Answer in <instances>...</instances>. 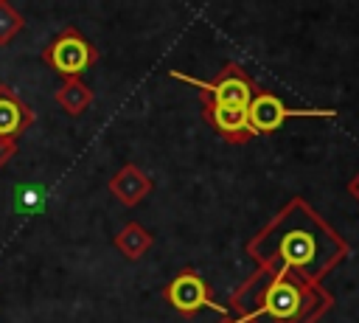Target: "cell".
<instances>
[{"label":"cell","mask_w":359,"mask_h":323,"mask_svg":"<svg viewBox=\"0 0 359 323\" xmlns=\"http://www.w3.org/2000/svg\"><path fill=\"white\" fill-rule=\"evenodd\" d=\"M98 59V51L76 31V28H62L42 51V62L62 73L65 79H79L81 70H87Z\"/></svg>","instance_id":"1"},{"label":"cell","mask_w":359,"mask_h":323,"mask_svg":"<svg viewBox=\"0 0 359 323\" xmlns=\"http://www.w3.org/2000/svg\"><path fill=\"white\" fill-rule=\"evenodd\" d=\"M171 76L182 79V81H191V84H199L202 90H208V93L213 95V104H222V107H241V110H247L250 101H252L250 81H247V79L238 73V67H233V65H230L227 73H222V79L213 81V84H202V81L188 79V76H180V73H171Z\"/></svg>","instance_id":"2"},{"label":"cell","mask_w":359,"mask_h":323,"mask_svg":"<svg viewBox=\"0 0 359 323\" xmlns=\"http://www.w3.org/2000/svg\"><path fill=\"white\" fill-rule=\"evenodd\" d=\"M165 298H168L171 306L180 309L182 315H194V312L202 309V306H210V309H216L219 315H227V309L216 306V303L208 298V286H205V281L196 278L194 272H182V275H177V278L168 284Z\"/></svg>","instance_id":"3"},{"label":"cell","mask_w":359,"mask_h":323,"mask_svg":"<svg viewBox=\"0 0 359 323\" xmlns=\"http://www.w3.org/2000/svg\"><path fill=\"white\" fill-rule=\"evenodd\" d=\"M34 124L31 107L11 90V84L0 81V138L17 140Z\"/></svg>","instance_id":"4"},{"label":"cell","mask_w":359,"mask_h":323,"mask_svg":"<svg viewBox=\"0 0 359 323\" xmlns=\"http://www.w3.org/2000/svg\"><path fill=\"white\" fill-rule=\"evenodd\" d=\"M283 118H289V110L269 93H261L250 101L247 107V121L255 132H269V129H278L283 124Z\"/></svg>","instance_id":"5"},{"label":"cell","mask_w":359,"mask_h":323,"mask_svg":"<svg viewBox=\"0 0 359 323\" xmlns=\"http://www.w3.org/2000/svg\"><path fill=\"white\" fill-rule=\"evenodd\" d=\"M151 188V180L137 169V166H123L112 180H109V191L123 202V205H137Z\"/></svg>","instance_id":"6"},{"label":"cell","mask_w":359,"mask_h":323,"mask_svg":"<svg viewBox=\"0 0 359 323\" xmlns=\"http://www.w3.org/2000/svg\"><path fill=\"white\" fill-rule=\"evenodd\" d=\"M210 121L227 135V138H252L255 129L247 121V110L241 107H222V104H210Z\"/></svg>","instance_id":"7"},{"label":"cell","mask_w":359,"mask_h":323,"mask_svg":"<svg viewBox=\"0 0 359 323\" xmlns=\"http://www.w3.org/2000/svg\"><path fill=\"white\" fill-rule=\"evenodd\" d=\"M56 104L67 112V115H81L90 104H93V90L81 81V79H65L59 84V90L53 93Z\"/></svg>","instance_id":"8"},{"label":"cell","mask_w":359,"mask_h":323,"mask_svg":"<svg viewBox=\"0 0 359 323\" xmlns=\"http://www.w3.org/2000/svg\"><path fill=\"white\" fill-rule=\"evenodd\" d=\"M300 303H303V295L289 281H275L269 286V292H266V309L275 317H292V315H297Z\"/></svg>","instance_id":"9"},{"label":"cell","mask_w":359,"mask_h":323,"mask_svg":"<svg viewBox=\"0 0 359 323\" xmlns=\"http://www.w3.org/2000/svg\"><path fill=\"white\" fill-rule=\"evenodd\" d=\"M115 247H118L126 258H140V256L151 247V236H149L137 222H129V225H123V230L115 236Z\"/></svg>","instance_id":"10"},{"label":"cell","mask_w":359,"mask_h":323,"mask_svg":"<svg viewBox=\"0 0 359 323\" xmlns=\"http://www.w3.org/2000/svg\"><path fill=\"white\" fill-rule=\"evenodd\" d=\"M11 202H14L17 213H42L45 211V191H42V185L28 183L11 194Z\"/></svg>","instance_id":"11"},{"label":"cell","mask_w":359,"mask_h":323,"mask_svg":"<svg viewBox=\"0 0 359 323\" xmlns=\"http://www.w3.org/2000/svg\"><path fill=\"white\" fill-rule=\"evenodd\" d=\"M22 28H25L22 14L8 0H0V48H6Z\"/></svg>","instance_id":"12"},{"label":"cell","mask_w":359,"mask_h":323,"mask_svg":"<svg viewBox=\"0 0 359 323\" xmlns=\"http://www.w3.org/2000/svg\"><path fill=\"white\" fill-rule=\"evenodd\" d=\"M283 256L292 261H309L311 258V239L306 233H292L283 239Z\"/></svg>","instance_id":"13"},{"label":"cell","mask_w":359,"mask_h":323,"mask_svg":"<svg viewBox=\"0 0 359 323\" xmlns=\"http://www.w3.org/2000/svg\"><path fill=\"white\" fill-rule=\"evenodd\" d=\"M17 154V140H8V138H0V169Z\"/></svg>","instance_id":"14"},{"label":"cell","mask_w":359,"mask_h":323,"mask_svg":"<svg viewBox=\"0 0 359 323\" xmlns=\"http://www.w3.org/2000/svg\"><path fill=\"white\" fill-rule=\"evenodd\" d=\"M351 194H356V197H359V177L351 183Z\"/></svg>","instance_id":"15"}]
</instances>
